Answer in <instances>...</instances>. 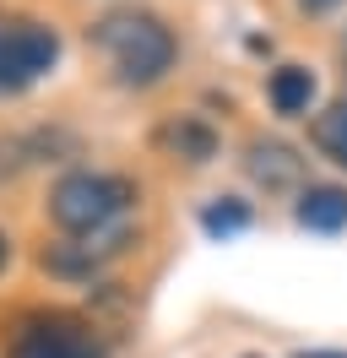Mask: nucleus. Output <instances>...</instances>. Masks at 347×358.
<instances>
[{
	"instance_id": "nucleus-1",
	"label": "nucleus",
	"mask_w": 347,
	"mask_h": 358,
	"mask_svg": "<svg viewBox=\"0 0 347 358\" xmlns=\"http://www.w3.org/2000/svg\"><path fill=\"white\" fill-rule=\"evenodd\" d=\"M92 44L108 60L120 87H157L174 71V55H179L174 33L163 27V17L136 11V6H120V11L98 17L92 22Z\"/></svg>"
},
{
	"instance_id": "nucleus-2",
	"label": "nucleus",
	"mask_w": 347,
	"mask_h": 358,
	"mask_svg": "<svg viewBox=\"0 0 347 358\" xmlns=\"http://www.w3.org/2000/svg\"><path fill=\"white\" fill-rule=\"evenodd\" d=\"M130 206H136V185L125 174H98V169H71L49 190V217L71 239H114V234H125Z\"/></svg>"
},
{
	"instance_id": "nucleus-3",
	"label": "nucleus",
	"mask_w": 347,
	"mask_h": 358,
	"mask_svg": "<svg viewBox=\"0 0 347 358\" xmlns=\"http://www.w3.org/2000/svg\"><path fill=\"white\" fill-rule=\"evenodd\" d=\"M60 60V33L43 22H0V92H22L38 76H49Z\"/></svg>"
},
{
	"instance_id": "nucleus-4",
	"label": "nucleus",
	"mask_w": 347,
	"mask_h": 358,
	"mask_svg": "<svg viewBox=\"0 0 347 358\" xmlns=\"http://www.w3.org/2000/svg\"><path fill=\"white\" fill-rule=\"evenodd\" d=\"M6 358H104V342L76 315H33L17 326Z\"/></svg>"
},
{
	"instance_id": "nucleus-5",
	"label": "nucleus",
	"mask_w": 347,
	"mask_h": 358,
	"mask_svg": "<svg viewBox=\"0 0 347 358\" xmlns=\"http://www.w3.org/2000/svg\"><path fill=\"white\" fill-rule=\"evenodd\" d=\"M244 174L266 185V190H288V185H299L304 179V157L288 147V141H271V136H255L250 147H244Z\"/></svg>"
},
{
	"instance_id": "nucleus-6",
	"label": "nucleus",
	"mask_w": 347,
	"mask_h": 358,
	"mask_svg": "<svg viewBox=\"0 0 347 358\" xmlns=\"http://www.w3.org/2000/svg\"><path fill=\"white\" fill-rule=\"evenodd\" d=\"M293 217L309 234H342L347 228V190L342 185H309L299 196V206H293Z\"/></svg>"
},
{
	"instance_id": "nucleus-7",
	"label": "nucleus",
	"mask_w": 347,
	"mask_h": 358,
	"mask_svg": "<svg viewBox=\"0 0 347 358\" xmlns=\"http://www.w3.org/2000/svg\"><path fill=\"white\" fill-rule=\"evenodd\" d=\"M266 98H271V109L282 120H293V114L309 109V98H315V71L309 66H277L271 71V82H266Z\"/></svg>"
},
{
	"instance_id": "nucleus-8",
	"label": "nucleus",
	"mask_w": 347,
	"mask_h": 358,
	"mask_svg": "<svg viewBox=\"0 0 347 358\" xmlns=\"http://www.w3.org/2000/svg\"><path fill=\"white\" fill-rule=\"evenodd\" d=\"M309 141L320 147V157H331L337 169H347V98L325 103V109L309 120Z\"/></svg>"
},
{
	"instance_id": "nucleus-9",
	"label": "nucleus",
	"mask_w": 347,
	"mask_h": 358,
	"mask_svg": "<svg viewBox=\"0 0 347 358\" xmlns=\"http://www.w3.org/2000/svg\"><path fill=\"white\" fill-rule=\"evenodd\" d=\"M163 141H169L185 163H206V157H217V136L206 131L201 120H179V125H169V131H163Z\"/></svg>"
},
{
	"instance_id": "nucleus-10",
	"label": "nucleus",
	"mask_w": 347,
	"mask_h": 358,
	"mask_svg": "<svg viewBox=\"0 0 347 358\" xmlns=\"http://www.w3.org/2000/svg\"><path fill=\"white\" fill-rule=\"evenodd\" d=\"M244 223H250V206H244V201H212L206 212H201V228H206L212 239H222V234H239Z\"/></svg>"
},
{
	"instance_id": "nucleus-11",
	"label": "nucleus",
	"mask_w": 347,
	"mask_h": 358,
	"mask_svg": "<svg viewBox=\"0 0 347 358\" xmlns=\"http://www.w3.org/2000/svg\"><path fill=\"white\" fill-rule=\"evenodd\" d=\"M304 6H309V11H331L337 0H304Z\"/></svg>"
},
{
	"instance_id": "nucleus-12",
	"label": "nucleus",
	"mask_w": 347,
	"mask_h": 358,
	"mask_svg": "<svg viewBox=\"0 0 347 358\" xmlns=\"http://www.w3.org/2000/svg\"><path fill=\"white\" fill-rule=\"evenodd\" d=\"M304 358H347V353H304Z\"/></svg>"
},
{
	"instance_id": "nucleus-13",
	"label": "nucleus",
	"mask_w": 347,
	"mask_h": 358,
	"mask_svg": "<svg viewBox=\"0 0 347 358\" xmlns=\"http://www.w3.org/2000/svg\"><path fill=\"white\" fill-rule=\"evenodd\" d=\"M0 266H6V234H0Z\"/></svg>"
}]
</instances>
